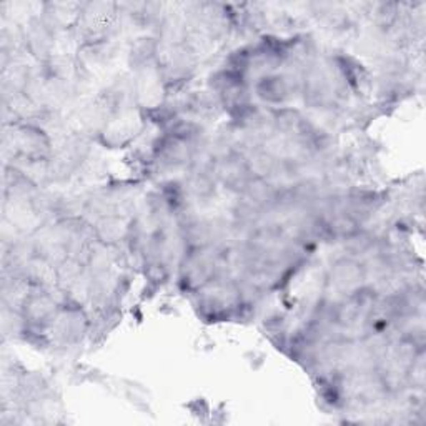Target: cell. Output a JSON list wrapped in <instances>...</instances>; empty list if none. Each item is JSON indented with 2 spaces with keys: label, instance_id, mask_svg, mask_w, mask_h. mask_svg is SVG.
Listing matches in <instances>:
<instances>
[{
  "label": "cell",
  "instance_id": "cell-1",
  "mask_svg": "<svg viewBox=\"0 0 426 426\" xmlns=\"http://www.w3.org/2000/svg\"><path fill=\"white\" fill-rule=\"evenodd\" d=\"M258 94L262 99L270 100V102H281L286 97V84L280 77H268L263 79L258 85Z\"/></svg>",
  "mask_w": 426,
  "mask_h": 426
}]
</instances>
